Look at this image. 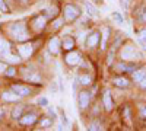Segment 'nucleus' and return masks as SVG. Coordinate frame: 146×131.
<instances>
[{"mask_svg":"<svg viewBox=\"0 0 146 131\" xmlns=\"http://www.w3.org/2000/svg\"><path fill=\"white\" fill-rule=\"evenodd\" d=\"M10 34L16 41H27L28 39V31H27V26L25 23L22 22H16L12 25L10 28Z\"/></svg>","mask_w":146,"mask_h":131,"instance_id":"nucleus-1","label":"nucleus"},{"mask_svg":"<svg viewBox=\"0 0 146 131\" xmlns=\"http://www.w3.org/2000/svg\"><path fill=\"white\" fill-rule=\"evenodd\" d=\"M80 15V12L76 6H73V5H66L64 6V19L67 22H73L76 18H79Z\"/></svg>","mask_w":146,"mask_h":131,"instance_id":"nucleus-2","label":"nucleus"},{"mask_svg":"<svg viewBox=\"0 0 146 131\" xmlns=\"http://www.w3.org/2000/svg\"><path fill=\"white\" fill-rule=\"evenodd\" d=\"M136 55H137V53L135 50V47L130 45V44L123 47V50H121V58H123V60H130V58H135Z\"/></svg>","mask_w":146,"mask_h":131,"instance_id":"nucleus-3","label":"nucleus"},{"mask_svg":"<svg viewBox=\"0 0 146 131\" xmlns=\"http://www.w3.org/2000/svg\"><path fill=\"white\" fill-rule=\"evenodd\" d=\"M89 101H91V95L88 90H82L79 93V105H80V108L85 109V108H88L89 106Z\"/></svg>","mask_w":146,"mask_h":131,"instance_id":"nucleus-4","label":"nucleus"},{"mask_svg":"<svg viewBox=\"0 0 146 131\" xmlns=\"http://www.w3.org/2000/svg\"><path fill=\"white\" fill-rule=\"evenodd\" d=\"M64 61H66L69 66H76V64L80 61V54L76 53V51H72V53H69V54L64 57Z\"/></svg>","mask_w":146,"mask_h":131,"instance_id":"nucleus-5","label":"nucleus"},{"mask_svg":"<svg viewBox=\"0 0 146 131\" xmlns=\"http://www.w3.org/2000/svg\"><path fill=\"white\" fill-rule=\"evenodd\" d=\"M102 102H104V108H105V111H107V112H110V111L113 109L114 103H113V99H111V93H110V90H105V92H104Z\"/></svg>","mask_w":146,"mask_h":131,"instance_id":"nucleus-6","label":"nucleus"},{"mask_svg":"<svg viewBox=\"0 0 146 131\" xmlns=\"http://www.w3.org/2000/svg\"><path fill=\"white\" fill-rule=\"evenodd\" d=\"M12 89H13V92L18 93L19 96H28V95L31 93V89L28 86H22V85H13Z\"/></svg>","mask_w":146,"mask_h":131,"instance_id":"nucleus-7","label":"nucleus"},{"mask_svg":"<svg viewBox=\"0 0 146 131\" xmlns=\"http://www.w3.org/2000/svg\"><path fill=\"white\" fill-rule=\"evenodd\" d=\"M98 41H100V34H98V32H92L89 37L86 38V47H89V48H94V47H96Z\"/></svg>","mask_w":146,"mask_h":131,"instance_id":"nucleus-8","label":"nucleus"},{"mask_svg":"<svg viewBox=\"0 0 146 131\" xmlns=\"http://www.w3.org/2000/svg\"><path fill=\"white\" fill-rule=\"evenodd\" d=\"M18 51H19V54H21L22 58H27V57H29L32 54V47H31V44L21 45L19 48H18Z\"/></svg>","mask_w":146,"mask_h":131,"instance_id":"nucleus-9","label":"nucleus"},{"mask_svg":"<svg viewBox=\"0 0 146 131\" xmlns=\"http://www.w3.org/2000/svg\"><path fill=\"white\" fill-rule=\"evenodd\" d=\"M35 121H36V115L35 114H27V115L21 117V124L22 125H31Z\"/></svg>","mask_w":146,"mask_h":131,"instance_id":"nucleus-10","label":"nucleus"},{"mask_svg":"<svg viewBox=\"0 0 146 131\" xmlns=\"http://www.w3.org/2000/svg\"><path fill=\"white\" fill-rule=\"evenodd\" d=\"M58 47H60V41L58 38H51L50 42H48V51H50L51 54H57L58 53Z\"/></svg>","mask_w":146,"mask_h":131,"instance_id":"nucleus-11","label":"nucleus"},{"mask_svg":"<svg viewBox=\"0 0 146 131\" xmlns=\"http://www.w3.org/2000/svg\"><path fill=\"white\" fill-rule=\"evenodd\" d=\"M2 98H3V101H6V102H18L21 96H19L18 93H15V92H5V93L2 95Z\"/></svg>","mask_w":146,"mask_h":131,"instance_id":"nucleus-12","label":"nucleus"},{"mask_svg":"<svg viewBox=\"0 0 146 131\" xmlns=\"http://www.w3.org/2000/svg\"><path fill=\"white\" fill-rule=\"evenodd\" d=\"M32 26H34V29H35V31H41V29L45 26V19H44V18H41V16L35 18V19H34V22H32Z\"/></svg>","mask_w":146,"mask_h":131,"instance_id":"nucleus-13","label":"nucleus"},{"mask_svg":"<svg viewBox=\"0 0 146 131\" xmlns=\"http://www.w3.org/2000/svg\"><path fill=\"white\" fill-rule=\"evenodd\" d=\"M114 85L117 88H129V80L126 77H115L114 79Z\"/></svg>","mask_w":146,"mask_h":131,"instance_id":"nucleus-14","label":"nucleus"},{"mask_svg":"<svg viewBox=\"0 0 146 131\" xmlns=\"http://www.w3.org/2000/svg\"><path fill=\"white\" fill-rule=\"evenodd\" d=\"M73 47H75V41H73V38L66 37V38L63 39V48H64L66 51H70V50H73Z\"/></svg>","mask_w":146,"mask_h":131,"instance_id":"nucleus-15","label":"nucleus"},{"mask_svg":"<svg viewBox=\"0 0 146 131\" xmlns=\"http://www.w3.org/2000/svg\"><path fill=\"white\" fill-rule=\"evenodd\" d=\"M145 76H146V70H145V68H140V70H135V71H133V80H135V82H140Z\"/></svg>","mask_w":146,"mask_h":131,"instance_id":"nucleus-16","label":"nucleus"},{"mask_svg":"<svg viewBox=\"0 0 146 131\" xmlns=\"http://www.w3.org/2000/svg\"><path fill=\"white\" fill-rule=\"evenodd\" d=\"M117 70L118 71H133L135 70V66L133 64H126V63H120V64H117Z\"/></svg>","mask_w":146,"mask_h":131,"instance_id":"nucleus-17","label":"nucleus"},{"mask_svg":"<svg viewBox=\"0 0 146 131\" xmlns=\"http://www.w3.org/2000/svg\"><path fill=\"white\" fill-rule=\"evenodd\" d=\"M9 50H10L9 42L0 38V54H3V55H5V54H7V53H9Z\"/></svg>","mask_w":146,"mask_h":131,"instance_id":"nucleus-18","label":"nucleus"},{"mask_svg":"<svg viewBox=\"0 0 146 131\" xmlns=\"http://www.w3.org/2000/svg\"><path fill=\"white\" fill-rule=\"evenodd\" d=\"M137 41H139V44L143 47V48L146 50V29H143V31L137 35Z\"/></svg>","mask_w":146,"mask_h":131,"instance_id":"nucleus-19","label":"nucleus"},{"mask_svg":"<svg viewBox=\"0 0 146 131\" xmlns=\"http://www.w3.org/2000/svg\"><path fill=\"white\" fill-rule=\"evenodd\" d=\"M22 109H23V106H22V105L16 106V108H15L13 111H12V118H15V120L21 118V117H22Z\"/></svg>","mask_w":146,"mask_h":131,"instance_id":"nucleus-20","label":"nucleus"},{"mask_svg":"<svg viewBox=\"0 0 146 131\" xmlns=\"http://www.w3.org/2000/svg\"><path fill=\"white\" fill-rule=\"evenodd\" d=\"M78 80L82 83L83 86H89V85H91V77H89V76H86V74L79 76V77H78Z\"/></svg>","mask_w":146,"mask_h":131,"instance_id":"nucleus-21","label":"nucleus"},{"mask_svg":"<svg viewBox=\"0 0 146 131\" xmlns=\"http://www.w3.org/2000/svg\"><path fill=\"white\" fill-rule=\"evenodd\" d=\"M5 55H6V60L10 61V63H19V61H21V57H19V55H12V54H9V53L5 54Z\"/></svg>","mask_w":146,"mask_h":131,"instance_id":"nucleus-22","label":"nucleus"},{"mask_svg":"<svg viewBox=\"0 0 146 131\" xmlns=\"http://www.w3.org/2000/svg\"><path fill=\"white\" fill-rule=\"evenodd\" d=\"M85 5H86V10L89 12V15H92V16H95V15H96V10H95V7H94V6H92L91 3H88V2H86V3H85Z\"/></svg>","mask_w":146,"mask_h":131,"instance_id":"nucleus-23","label":"nucleus"},{"mask_svg":"<svg viewBox=\"0 0 146 131\" xmlns=\"http://www.w3.org/2000/svg\"><path fill=\"white\" fill-rule=\"evenodd\" d=\"M113 19H114L117 23H123V18H121L120 13H117V12H114V13H113Z\"/></svg>","mask_w":146,"mask_h":131,"instance_id":"nucleus-24","label":"nucleus"},{"mask_svg":"<svg viewBox=\"0 0 146 131\" xmlns=\"http://www.w3.org/2000/svg\"><path fill=\"white\" fill-rule=\"evenodd\" d=\"M15 73H16V71H15L13 67H7V68H6V74H7V76H15Z\"/></svg>","mask_w":146,"mask_h":131,"instance_id":"nucleus-25","label":"nucleus"},{"mask_svg":"<svg viewBox=\"0 0 146 131\" xmlns=\"http://www.w3.org/2000/svg\"><path fill=\"white\" fill-rule=\"evenodd\" d=\"M107 37H108V29L105 28V29H104V37H102V48H104V45H105V41H107Z\"/></svg>","mask_w":146,"mask_h":131,"instance_id":"nucleus-26","label":"nucleus"},{"mask_svg":"<svg viewBox=\"0 0 146 131\" xmlns=\"http://www.w3.org/2000/svg\"><path fill=\"white\" fill-rule=\"evenodd\" d=\"M139 85H140V88H142V89H146V76L139 82Z\"/></svg>","mask_w":146,"mask_h":131,"instance_id":"nucleus-27","label":"nucleus"},{"mask_svg":"<svg viewBox=\"0 0 146 131\" xmlns=\"http://www.w3.org/2000/svg\"><path fill=\"white\" fill-rule=\"evenodd\" d=\"M89 130H91V131H94V130H101V125H98V124H91V125H89Z\"/></svg>","mask_w":146,"mask_h":131,"instance_id":"nucleus-28","label":"nucleus"},{"mask_svg":"<svg viewBox=\"0 0 146 131\" xmlns=\"http://www.w3.org/2000/svg\"><path fill=\"white\" fill-rule=\"evenodd\" d=\"M0 9H2L3 12H7V6H6V3L3 2V0H0Z\"/></svg>","mask_w":146,"mask_h":131,"instance_id":"nucleus-29","label":"nucleus"},{"mask_svg":"<svg viewBox=\"0 0 146 131\" xmlns=\"http://www.w3.org/2000/svg\"><path fill=\"white\" fill-rule=\"evenodd\" d=\"M60 26H62V19H58V20L54 22V29H57V28H60Z\"/></svg>","mask_w":146,"mask_h":131,"instance_id":"nucleus-30","label":"nucleus"},{"mask_svg":"<svg viewBox=\"0 0 146 131\" xmlns=\"http://www.w3.org/2000/svg\"><path fill=\"white\" fill-rule=\"evenodd\" d=\"M38 102H40L41 105H44V106H45V105L48 103V101H47V98H40V99H38Z\"/></svg>","mask_w":146,"mask_h":131,"instance_id":"nucleus-31","label":"nucleus"},{"mask_svg":"<svg viewBox=\"0 0 146 131\" xmlns=\"http://www.w3.org/2000/svg\"><path fill=\"white\" fill-rule=\"evenodd\" d=\"M6 68H7V66L5 63H0V73H2V71H6Z\"/></svg>","mask_w":146,"mask_h":131,"instance_id":"nucleus-32","label":"nucleus"},{"mask_svg":"<svg viewBox=\"0 0 146 131\" xmlns=\"http://www.w3.org/2000/svg\"><path fill=\"white\" fill-rule=\"evenodd\" d=\"M142 117H145V118H146V106L142 109Z\"/></svg>","mask_w":146,"mask_h":131,"instance_id":"nucleus-33","label":"nucleus"},{"mask_svg":"<svg viewBox=\"0 0 146 131\" xmlns=\"http://www.w3.org/2000/svg\"><path fill=\"white\" fill-rule=\"evenodd\" d=\"M41 125H50V121H42Z\"/></svg>","mask_w":146,"mask_h":131,"instance_id":"nucleus-34","label":"nucleus"},{"mask_svg":"<svg viewBox=\"0 0 146 131\" xmlns=\"http://www.w3.org/2000/svg\"><path fill=\"white\" fill-rule=\"evenodd\" d=\"M143 20L146 22V12H145V13H143Z\"/></svg>","mask_w":146,"mask_h":131,"instance_id":"nucleus-35","label":"nucleus"},{"mask_svg":"<svg viewBox=\"0 0 146 131\" xmlns=\"http://www.w3.org/2000/svg\"><path fill=\"white\" fill-rule=\"evenodd\" d=\"M120 3H121V5H123V3H126V0H120Z\"/></svg>","mask_w":146,"mask_h":131,"instance_id":"nucleus-36","label":"nucleus"},{"mask_svg":"<svg viewBox=\"0 0 146 131\" xmlns=\"http://www.w3.org/2000/svg\"><path fill=\"white\" fill-rule=\"evenodd\" d=\"M0 115H3V111L2 109H0Z\"/></svg>","mask_w":146,"mask_h":131,"instance_id":"nucleus-37","label":"nucleus"},{"mask_svg":"<svg viewBox=\"0 0 146 131\" xmlns=\"http://www.w3.org/2000/svg\"><path fill=\"white\" fill-rule=\"evenodd\" d=\"M145 2H146V0H145Z\"/></svg>","mask_w":146,"mask_h":131,"instance_id":"nucleus-38","label":"nucleus"}]
</instances>
